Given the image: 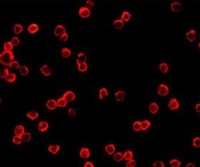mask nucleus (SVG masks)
Instances as JSON below:
<instances>
[{
  "label": "nucleus",
  "instance_id": "42",
  "mask_svg": "<svg viewBox=\"0 0 200 167\" xmlns=\"http://www.w3.org/2000/svg\"><path fill=\"white\" fill-rule=\"evenodd\" d=\"M10 68H12L13 69H18V68H20V64H19V62L18 61H12L11 64L9 66Z\"/></svg>",
  "mask_w": 200,
  "mask_h": 167
},
{
  "label": "nucleus",
  "instance_id": "51",
  "mask_svg": "<svg viewBox=\"0 0 200 167\" xmlns=\"http://www.w3.org/2000/svg\"><path fill=\"white\" fill-rule=\"evenodd\" d=\"M198 48H199V49L200 48V43H198Z\"/></svg>",
  "mask_w": 200,
  "mask_h": 167
},
{
  "label": "nucleus",
  "instance_id": "15",
  "mask_svg": "<svg viewBox=\"0 0 200 167\" xmlns=\"http://www.w3.org/2000/svg\"><path fill=\"white\" fill-rule=\"evenodd\" d=\"M25 133V128L21 126V125H18L15 128V134L16 136L21 137L23 134Z\"/></svg>",
  "mask_w": 200,
  "mask_h": 167
},
{
  "label": "nucleus",
  "instance_id": "24",
  "mask_svg": "<svg viewBox=\"0 0 200 167\" xmlns=\"http://www.w3.org/2000/svg\"><path fill=\"white\" fill-rule=\"evenodd\" d=\"M77 68H78V70H79L80 72H86L87 70L88 65L86 62L85 63H82V64H77Z\"/></svg>",
  "mask_w": 200,
  "mask_h": 167
},
{
  "label": "nucleus",
  "instance_id": "3",
  "mask_svg": "<svg viewBox=\"0 0 200 167\" xmlns=\"http://www.w3.org/2000/svg\"><path fill=\"white\" fill-rule=\"evenodd\" d=\"M62 98L66 101V103H70V102H71V101H73L75 99L76 95H75V94L73 91H68L64 94Z\"/></svg>",
  "mask_w": 200,
  "mask_h": 167
},
{
  "label": "nucleus",
  "instance_id": "17",
  "mask_svg": "<svg viewBox=\"0 0 200 167\" xmlns=\"http://www.w3.org/2000/svg\"><path fill=\"white\" fill-rule=\"evenodd\" d=\"M47 150H48L49 152H50L52 154H57L58 151L60 150V145H50Z\"/></svg>",
  "mask_w": 200,
  "mask_h": 167
},
{
  "label": "nucleus",
  "instance_id": "14",
  "mask_svg": "<svg viewBox=\"0 0 200 167\" xmlns=\"http://www.w3.org/2000/svg\"><path fill=\"white\" fill-rule=\"evenodd\" d=\"M115 145L114 144H108L105 146V150L109 155H113L115 152Z\"/></svg>",
  "mask_w": 200,
  "mask_h": 167
},
{
  "label": "nucleus",
  "instance_id": "37",
  "mask_svg": "<svg viewBox=\"0 0 200 167\" xmlns=\"http://www.w3.org/2000/svg\"><path fill=\"white\" fill-rule=\"evenodd\" d=\"M28 72H29V70H28V68L27 67H26V66H22L20 68V72L21 74L22 75H27L28 74Z\"/></svg>",
  "mask_w": 200,
  "mask_h": 167
},
{
  "label": "nucleus",
  "instance_id": "4",
  "mask_svg": "<svg viewBox=\"0 0 200 167\" xmlns=\"http://www.w3.org/2000/svg\"><path fill=\"white\" fill-rule=\"evenodd\" d=\"M79 16L82 18H89L91 15L90 10L87 8L86 7H82L79 10Z\"/></svg>",
  "mask_w": 200,
  "mask_h": 167
},
{
  "label": "nucleus",
  "instance_id": "44",
  "mask_svg": "<svg viewBox=\"0 0 200 167\" xmlns=\"http://www.w3.org/2000/svg\"><path fill=\"white\" fill-rule=\"evenodd\" d=\"M153 167H164V164L163 161H157L154 164Z\"/></svg>",
  "mask_w": 200,
  "mask_h": 167
},
{
  "label": "nucleus",
  "instance_id": "13",
  "mask_svg": "<svg viewBox=\"0 0 200 167\" xmlns=\"http://www.w3.org/2000/svg\"><path fill=\"white\" fill-rule=\"evenodd\" d=\"M181 4L180 2H173L170 4V7H171V10H172L173 12H179L181 10Z\"/></svg>",
  "mask_w": 200,
  "mask_h": 167
},
{
  "label": "nucleus",
  "instance_id": "22",
  "mask_svg": "<svg viewBox=\"0 0 200 167\" xmlns=\"http://www.w3.org/2000/svg\"><path fill=\"white\" fill-rule=\"evenodd\" d=\"M86 55L83 53H80L79 55H78V58H77V61H76V64H82V63H85L86 62Z\"/></svg>",
  "mask_w": 200,
  "mask_h": 167
},
{
  "label": "nucleus",
  "instance_id": "43",
  "mask_svg": "<svg viewBox=\"0 0 200 167\" xmlns=\"http://www.w3.org/2000/svg\"><path fill=\"white\" fill-rule=\"evenodd\" d=\"M10 43H12V45L13 46H18V45L20 44V40L18 39L17 36H14V37H12V38Z\"/></svg>",
  "mask_w": 200,
  "mask_h": 167
},
{
  "label": "nucleus",
  "instance_id": "7",
  "mask_svg": "<svg viewBox=\"0 0 200 167\" xmlns=\"http://www.w3.org/2000/svg\"><path fill=\"white\" fill-rule=\"evenodd\" d=\"M65 32H66V29L62 25H58L55 29L54 34L56 36H61Z\"/></svg>",
  "mask_w": 200,
  "mask_h": 167
},
{
  "label": "nucleus",
  "instance_id": "49",
  "mask_svg": "<svg viewBox=\"0 0 200 167\" xmlns=\"http://www.w3.org/2000/svg\"><path fill=\"white\" fill-rule=\"evenodd\" d=\"M195 109H196V111H197V113H199L200 112V104L199 103H198L196 104Z\"/></svg>",
  "mask_w": 200,
  "mask_h": 167
},
{
  "label": "nucleus",
  "instance_id": "33",
  "mask_svg": "<svg viewBox=\"0 0 200 167\" xmlns=\"http://www.w3.org/2000/svg\"><path fill=\"white\" fill-rule=\"evenodd\" d=\"M66 101L64 100L63 98H60V99H58V101H57V106H59V107L64 108L65 106H66Z\"/></svg>",
  "mask_w": 200,
  "mask_h": 167
},
{
  "label": "nucleus",
  "instance_id": "9",
  "mask_svg": "<svg viewBox=\"0 0 200 167\" xmlns=\"http://www.w3.org/2000/svg\"><path fill=\"white\" fill-rule=\"evenodd\" d=\"M116 99L118 102H120V101H122L125 99V97H126V94L125 92L123 91H118L117 92H116L115 94Z\"/></svg>",
  "mask_w": 200,
  "mask_h": 167
},
{
  "label": "nucleus",
  "instance_id": "10",
  "mask_svg": "<svg viewBox=\"0 0 200 167\" xmlns=\"http://www.w3.org/2000/svg\"><path fill=\"white\" fill-rule=\"evenodd\" d=\"M40 70H41V72L45 76L48 77L50 76V75H51V69L49 67L48 65H47V64H44L42 67H41Z\"/></svg>",
  "mask_w": 200,
  "mask_h": 167
},
{
  "label": "nucleus",
  "instance_id": "23",
  "mask_svg": "<svg viewBox=\"0 0 200 167\" xmlns=\"http://www.w3.org/2000/svg\"><path fill=\"white\" fill-rule=\"evenodd\" d=\"M71 51L69 49L67 48L62 49V50H61V55H62V57H64V58H69V57L71 56Z\"/></svg>",
  "mask_w": 200,
  "mask_h": 167
},
{
  "label": "nucleus",
  "instance_id": "46",
  "mask_svg": "<svg viewBox=\"0 0 200 167\" xmlns=\"http://www.w3.org/2000/svg\"><path fill=\"white\" fill-rule=\"evenodd\" d=\"M68 113H69V115L71 117H74V116L76 115V112L75 109H74V108H70L69 110H68Z\"/></svg>",
  "mask_w": 200,
  "mask_h": 167
},
{
  "label": "nucleus",
  "instance_id": "21",
  "mask_svg": "<svg viewBox=\"0 0 200 167\" xmlns=\"http://www.w3.org/2000/svg\"><path fill=\"white\" fill-rule=\"evenodd\" d=\"M150 126H151V123L148 120H145L143 121L140 122V127L142 131H146Z\"/></svg>",
  "mask_w": 200,
  "mask_h": 167
},
{
  "label": "nucleus",
  "instance_id": "50",
  "mask_svg": "<svg viewBox=\"0 0 200 167\" xmlns=\"http://www.w3.org/2000/svg\"><path fill=\"white\" fill-rule=\"evenodd\" d=\"M186 167H196V166L194 165V164H192V163H189V164H186Z\"/></svg>",
  "mask_w": 200,
  "mask_h": 167
},
{
  "label": "nucleus",
  "instance_id": "34",
  "mask_svg": "<svg viewBox=\"0 0 200 167\" xmlns=\"http://www.w3.org/2000/svg\"><path fill=\"white\" fill-rule=\"evenodd\" d=\"M9 75V70L7 69H0V77L2 79H4L7 77V75Z\"/></svg>",
  "mask_w": 200,
  "mask_h": 167
},
{
  "label": "nucleus",
  "instance_id": "52",
  "mask_svg": "<svg viewBox=\"0 0 200 167\" xmlns=\"http://www.w3.org/2000/svg\"><path fill=\"white\" fill-rule=\"evenodd\" d=\"M1 101H1V99H0V104H1Z\"/></svg>",
  "mask_w": 200,
  "mask_h": 167
},
{
  "label": "nucleus",
  "instance_id": "41",
  "mask_svg": "<svg viewBox=\"0 0 200 167\" xmlns=\"http://www.w3.org/2000/svg\"><path fill=\"white\" fill-rule=\"evenodd\" d=\"M137 164V161L134 159H132L130 161H127L126 164V167H135Z\"/></svg>",
  "mask_w": 200,
  "mask_h": 167
},
{
  "label": "nucleus",
  "instance_id": "1",
  "mask_svg": "<svg viewBox=\"0 0 200 167\" xmlns=\"http://www.w3.org/2000/svg\"><path fill=\"white\" fill-rule=\"evenodd\" d=\"M15 55L12 51L4 50L0 53V63L3 66L9 67L12 61H14Z\"/></svg>",
  "mask_w": 200,
  "mask_h": 167
},
{
  "label": "nucleus",
  "instance_id": "35",
  "mask_svg": "<svg viewBox=\"0 0 200 167\" xmlns=\"http://www.w3.org/2000/svg\"><path fill=\"white\" fill-rule=\"evenodd\" d=\"M13 48V45L10 42H7L4 44V49L5 51H12Z\"/></svg>",
  "mask_w": 200,
  "mask_h": 167
},
{
  "label": "nucleus",
  "instance_id": "28",
  "mask_svg": "<svg viewBox=\"0 0 200 167\" xmlns=\"http://www.w3.org/2000/svg\"><path fill=\"white\" fill-rule=\"evenodd\" d=\"M121 20L125 22H128L130 21V19L131 18V14L130 12H128L127 11H124L123 13H122V15H121Z\"/></svg>",
  "mask_w": 200,
  "mask_h": 167
},
{
  "label": "nucleus",
  "instance_id": "25",
  "mask_svg": "<svg viewBox=\"0 0 200 167\" xmlns=\"http://www.w3.org/2000/svg\"><path fill=\"white\" fill-rule=\"evenodd\" d=\"M108 95H109L108 90L105 88H101L100 90V92H99V99H103V98L107 97Z\"/></svg>",
  "mask_w": 200,
  "mask_h": 167
},
{
  "label": "nucleus",
  "instance_id": "8",
  "mask_svg": "<svg viewBox=\"0 0 200 167\" xmlns=\"http://www.w3.org/2000/svg\"><path fill=\"white\" fill-rule=\"evenodd\" d=\"M47 108L50 110H53V109L57 108V101L54 99H49L47 103H46Z\"/></svg>",
  "mask_w": 200,
  "mask_h": 167
},
{
  "label": "nucleus",
  "instance_id": "40",
  "mask_svg": "<svg viewBox=\"0 0 200 167\" xmlns=\"http://www.w3.org/2000/svg\"><path fill=\"white\" fill-rule=\"evenodd\" d=\"M12 142L15 145H21L22 142V139L21 137H19V136H14L13 138H12Z\"/></svg>",
  "mask_w": 200,
  "mask_h": 167
},
{
  "label": "nucleus",
  "instance_id": "36",
  "mask_svg": "<svg viewBox=\"0 0 200 167\" xmlns=\"http://www.w3.org/2000/svg\"><path fill=\"white\" fill-rule=\"evenodd\" d=\"M22 141L24 142H29L31 140V134L30 133H24L21 136Z\"/></svg>",
  "mask_w": 200,
  "mask_h": 167
},
{
  "label": "nucleus",
  "instance_id": "38",
  "mask_svg": "<svg viewBox=\"0 0 200 167\" xmlns=\"http://www.w3.org/2000/svg\"><path fill=\"white\" fill-rule=\"evenodd\" d=\"M133 128L134 131H140L141 130V127H140V122L137 120L133 123Z\"/></svg>",
  "mask_w": 200,
  "mask_h": 167
},
{
  "label": "nucleus",
  "instance_id": "45",
  "mask_svg": "<svg viewBox=\"0 0 200 167\" xmlns=\"http://www.w3.org/2000/svg\"><path fill=\"white\" fill-rule=\"evenodd\" d=\"M68 38H69V36H68V34H67L66 32H65V33L63 34L61 36H59V39H60V40L62 41V42L66 41V40H68Z\"/></svg>",
  "mask_w": 200,
  "mask_h": 167
},
{
  "label": "nucleus",
  "instance_id": "39",
  "mask_svg": "<svg viewBox=\"0 0 200 167\" xmlns=\"http://www.w3.org/2000/svg\"><path fill=\"white\" fill-rule=\"evenodd\" d=\"M193 146L196 148L200 147V137H197L193 140Z\"/></svg>",
  "mask_w": 200,
  "mask_h": 167
},
{
  "label": "nucleus",
  "instance_id": "19",
  "mask_svg": "<svg viewBox=\"0 0 200 167\" xmlns=\"http://www.w3.org/2000/svg\"><path fill=\"white\" fill-rule=\"evenodd\" d=\"M27 29L30 34H35L39 31V26L36 24H32L28 27Z\"/></svg>",
  "mask_w": 200,
  "mask_h": 167
},
{
  "label": "nucleus",
  "instance_id": "11",
  "mask_svg": "<svg viewBox=\"0 0 200 167\" xmlns=\"http://www.w3.org/2000/svg\"><path fill=\"white\" fill-rule=\"evenodd\" d=\"M186 38L187 40L189 41V42H194V40H196V31L194 30V29H191L188 32L186 33Z\"/></svg>",
  "mask_w": 200,
  "mask_h": 167
},
{
  "label": "nucleus",
  "instance_id": "30",
  "mask_svg": "<svg viewBox=\"0 0 200 167\" xmlns=\"http://www.w3.org/2000/svg\"><path fill=\"white\" fill-rule=\"evenodd\" d=\"M23 30V26L21 24H15L13 26V31L16 34L21 33Z\"/></svg>",
  "mask_w": 200,
  "mask_h": 167
},
{
  "label": "nucleus",
  "instance_id": "18",
  "mask_svg": "<svg viewBox=\"0 0 200 167\" xmlns=\"http://www.w3.org/2000/svg\"><path fill=\"white\" fill-rule=\"evenodd\" d=\"M113 25L115 29H121L123 26H124V21L121 20V19H118V20H115L114 23H113Z\"/></svg>",
  "mask_w": 200,
  "mask_h": 167
},
{
  "label": "nucleus",
  "instance_id": "5",
  "mask_svg": "<svg viewBox=\"0 0 200 167\" xmlns=\"http://www.w3.org/2000/svg\"><path fill=\"white\" fill-rule=\"evenodd\" d=\"M168 106L171 110H177L179 108V102L175 98H172L168 103Z\"/></svg>",
  "mask_w": 200,
  "mask_h": 167
},
{
  "label": "nucleus",
  "instance_id": "29",
  "mask_svg": "<svg viewBox=\"0 0 200 167\" xmlns=\"http://www.w3.org/2000/svg\"><path fill=\"white\" fill-rule=\"evenodd\" d=\"M26 116H27L28 118H30L31 120H35V119H36L39 117V113H36L35 111H31V112H29V113H28L26 114Z\"/></svg>",
  "mask_w": 200,
  "mask_h": 167
},
{
  "label": "nucleus",
  "instance_id": "26",
  "mask_svg": "<svg viewBox=\"0 0 200 167\" xmlns=\"http://www.w3.org/2000/svg\"><path fill=\"white\" fill-rule=\"evenodd\" d=\"M159 67V70L164 74H166L169 71V67L167 63H161Z\"/></svg>",
  "mask_w": 200,
  "mask_h": 167
},
{
  "label": "nucleus",
  "instance_id": "32",
  "mask_svg": "<svg viewBox=\"0 0 200 167\" xmlns=\"http://www.w3.org/2000/svg\"><path fill=\"white\" fill-rule=\"evenodd\" d=\"M6 80L7 82H14L16 80V75L15 73H9V75L6 77Z\"/></svg>",
  "mask_w": 200,
  "mask_h": 167
},
{
  "label": "nucleus",
  "instance_id": "16",
  "mask_svg": "<svg viewBox=\"0 0 200 167\" xmlns=\"http://www.w3.org/2000/svg\"><path fill=\"white\" fill-rule=\"evenodd\" d=\"M149 110L152 114H156L159 111V106L156 102H152L149 105Z\"/></svg>",
  "mask_w": 200,
  "mask_h": 167
},
{
  "label": "nucleus",
  "instance_id": "27",
  "mask_svg": "<svg viewBox=\"0 0 200 167\" xmlns=\"http://www.w3.org/2000/svg\"><path fill=\"white\" fill-rule=\"evenodd\" d=\"M113 159L116 161V162H120L124 158H123V154L121 152H116L114 153V155L113 156Z\"/></svg>",
  "mask_w": 200,
  "mask_h": 167
},
{
  "label": "nucleus",
  "instance_id": "6",
  "mask_svg": "<svg viewBox=\"0 0 200 167\" xmlns=\"http://www.w3.org/2000/svg\"><path fill=\"white\" fill-rule=\"evenodd\" d=\"M79 155L82 158L84 159H87V158H90V150L88 149L87 147H82V149L80 150L79 152Z\"/></svg>",
  "mask_w": 200,
  "mask_h": 167
},
{
  "label": "nucleus",
  "instance_id": "48",
  "mask_svg": "<svg viewBox=\"0 0 200 167\" xmlns=\"http://www.w3.org/2000/svg\"><path fill=\"white\" fill-rule=\"evenodd\" d=\"M84 167H95V166L93 165L92 163H91L90 161H87V162H86L85 164Z\"/></svg>",
  "mask_w": 200,
  "mask_h": 167
},
{
  "label": "nucleus",
  "instance_id": "12",
  "mask_svg": "<svg viewBox=\"0 0 200 167\" xmlns=\"http://www.w3.org/2000/svg\"><path fill=\"white\" fill-rule=\"evenodd\" d=\"M49 128L48 123L46 121H41L38 125V129L40 132H45Z\"/></svg>",
  "mask_w": 200,
  "mask_h": 167
},
{
  "label": "nucleus",
  "instance_id": "2",
  "mask_svg": "<svg viewBox=\"0 0 200 167\" xmlns=\"http://www.w3.org/2000/svg\"><path fill=\"white\" fill-rule=\"evenodd\" d=\"M170 90L169 87L164 84H160L157 88V94L161 96H166L169 94Z\"/></svg>",
  "mask_w": 200,
  "mask_h": 167
},
{
  "label": "nucleus",
  "instance_id": "47",
  "mask_svg": "<svg viewBox=\"0 0 200 167\" xmlns=\"http://www.w3.org/2000/svg\"><path fill=\"white\" fill-rule=\"evenodd\" d=\"M86 7L88 8L89 10L92 9V8H93L95 6V4L93 2H92V1H88L87 2V3H86Z\"/></svg>",
  "mask_w": 200,
  "mask_h": 167
},
{
  "label": "nucleus",
  "instance_id": "20",
  "mask_svg": "<svg viewBox=\"0 0 200 167\" xmlns=\"http://www.w3.org/2000/svg\"><path fill=\"white\" fill-rule=\"evenodd\" d=\"M123 158H124V160H126L127 161H130L133 158V152L131 151L130 150H127L123 154Z\"/></svg>",
  "mask_w": 200,
  "mask_h": 167
},
{
  "label": "nucleus",
  "instance_id": "31",
  "mask_svg": "<svg viewBox=\"0 0 200 167\" xmlns=\"http://www.w3.org/2000/svg\"><path fill=\"white\" fill-rule=\"evenodd\" d=\"M170 165L172 167H180L181 166V162L178 159H173L170 161Z\"/></svg>",
  "mask_w": 200,
  "mask_h": 167
}]
</instances>
